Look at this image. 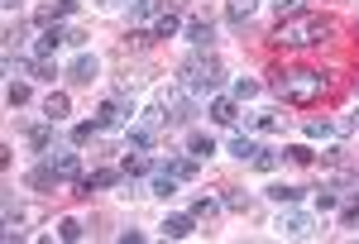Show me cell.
Returning a JSON list of instances; mask_svg holds the SVG:
<instances>
[{
  "label": "cell",
  "instance_id": "cell-30",
  "mask_svg": "<svg viewBox=\"0 0 359 244\" xmlns=\"http://www.w3.org/2000/svg\"><path fill=\"white\" fill-rule=\"evenodd\" d=\"M130 15H135V20H158V15H163V5H158V0H135V5H130Z\"/></svg>",
  "mask_w": 359,
  "mask_h": 244
},
{
  "label": "cell",
  "instance_id": "cell-23",
  "mask_svg": "<svg viewBox=\"0 0 359 244\" xmlns=\"http://www.w3.org/2000/svg\"><path fill=\"white\" fill-rule=\"evenodd\" d=\"M172 34H182V20H177L172 10H163V15L154 20V39H172Z\"/></svg>",
  "mask_w": 359,
  "mask_h": 244
},
{
  "label": "cell",
  "instance_id": "cell-1",
  "mask_svg": "<svg viewBox=\"0 0 359 244\" xmlns=\"http://www.w3.org/2000/svg\"><path fill=\"white\" fill-rule=\"evenodd\" d=\"M335 29L326 15H287V20H278V29L269 34V43L273 48H311V43H326Z\"/></svg>",
  "mask_w": 359,
  "mask_h": 244
},
{
  "label": "cell",
  "instance_id": "cell-27",
  "mask_svg": "<svg viewBox=\"0 0 359 244\" xmlns=\"http://www.w3.org/2000/svg\"><path fill=\"white\" fill-rule=\"evenodd\" d=\"M149 191H154V196H172V191H177V177L158 168V172H154V182H149Z\"/></svg>",
  "mask_w": 359,
  "mask_h": 244
},
{
  "label": "cell",
  "instance_id": "cell-16",
  "mask_svg": "<svg viewBox=\"0 0 359 244\" xmlns=\"http://www.w3.org/2000/svg\"><path fill=\"white\" fill-rule=\"evenodd\" d=\"M158 168H163V172H172L177 182H192L196 172H201V158H192V154H187V158H168V163H158Z\"/></svg>",
  "mask_w": 359,
  "mask_h": 244
},
{
  "label": "cell",
  "instance_id": "cell-29",
  "mask_svg": "<svg viewBox=\"0 0 359 244\" xmlns=\"http://www.w3.org/2000/svg\"><path fill=\"white\" fill-rule=\"evenodd\" d=\"M96 135H101V125H96V120H82V125H72V144H77V149H82V144H91Z\"/></svg>",
  "mask_w": 359,
  "mask_h": 244
},
{
  "label": "cell",
  "instance_id": "cell-7",
  "mask_svg": "<svg viewBox=\"0 0 359 244\" xmlns=\"http://www.w3.org/2000/svg\"><path fill=\"white\" fill-rule=\"evenodd\" d=\"M278 235H287V240H311V235H316V220L306 216V211H292V206H287V211L278 216Z\"/></svg>",
  "mask_w": 359,
  "mask_h": 244
},
{
  "label": "cell",
  "instance_id": "cell-36",
  "mask_svg": "<svg viewBox=\"0 0 359 244\" xmlns=\"http://www.w3.org/2000/svg\"><path fill=\"white\" fill-rule=\"evenodd\" d=\"M335 206H340V191H335V187L316 191V211H335Z\"/></svg>",
  "mask_w": 359,
  "mask_h": 244
},
{
  "label": "cell",
  "instance_id": "cell-38",
  "mask_svg": "<svg viewBox=\"0 0 359 244\" xmlns=\"http://www.w3.org/2000/svg\"><path fill=\"white\" fill-rule=\"evenodd\" d=\"M235 101H249V96H259V81H249V77H240L235 81V91H230Z\"/></svg>",
  "mask_w": 359,
  "mask_h": 244
},
{
  "label": "cell",
  "instance_id": "cell-4",
  "mask_svg": "<svg viewBox=\"0 0 359 244\" xmlns=\"http://www.w3.org/2000/svg\"><path fill=\"white\" fill-rule=\"evenodd\" d=\"M120 177H125V172H120V168H101V172H91V177H77V182H72V196H77V201H91V196H96V191L115 187V182H120Z\"/></svg>",
  "mask_w": 359,
  "mask_h": 244
},
{
  "label": "cell",
  "instance_id": "cell-19",
  "mask_svg": "<svg viewBox=\"0 0 359 244\" xmlns=\"http://www.w3.org/2000/svg\"><path fill=\"white\" fill-rule=\"evenodd\" d=\"M67 115H72V101L62 91H48L43 96V120H67Z\"/></svg>",
  "mask_w": 359,
  "mask_h": 244
},
{
  "label": "cell",
  "instance_id": "cell-40",
  "mask_svg": "<svg viewBox=\"0 0 359 244\" xmlns=\"http://www.w3.org/2000/svg\"><path fill=\"white\" fill-rule=\"evenodd\" d=\"M249 163H254L259 172H273V168H278V154H269V149H259V154H254Z\"/></svg>",
  "mask_w": 359,
  "mask_h": 244
},
{
  "label": "cell",
  "instance_id": "cell-18",
  "mask_svg": "<svg viewBox=\"0 0 359 244\" xmlns=\"http://www.w3.org/2000/svg\"><path fill=\"white\" fill-rule=\"evenodd\" d=\"M154 135H158V130H149V125H130V130H125V149L149 154V149H154Z\"/></svg>",
  "mask_w": 359,
  "mask_h": 244
},
{
  "label": "cell",
  "instance_id": "cell-10",
  "mask_svg": "<svg viewBox=\"0 0 359 244\" xmlns=\"http://www.w3.org/2000/svg\"><path fill=\"white\" fill-rule=\"evenodd\" d=\"M62 43H72V29H62V25H48L39 39H34V57H53Z\"/></svg>",
  "mask_w": 359,
  "mask_h": 244
},
{
  "label": "cell",
  "instance_id": "cell-8",
  "mask_svg": "<svg viewBox=\"0 0 359 244\" xmlns=\"http://www.w3.org/2000/svg\"><path fill=\"white\" fill-rule=\"evenodd\" d=\"M77 5H82V0H48V5H39V10H34V25H62V20H72V15H77Z\"/></svg>",
  "mask_w": 359,
  "mask_h": 244
},
{
  "label": "cell",
  "instance_id": "cell-24",
  "mask_svg": "<svg viewBox=\"0 0 359 244\" xmlns=\"http://www.w3.org/2000/svg\"><path fill=\"white\" fill-rule=\"evenodd\" d=\"M221 206H225V211H235V216H249V191L230 187V191L221 196Z\"/></svg>",
  "mask_w": 359,
  "mask_h": 244
},
{
  "label": "cell",
  "instance_id": "cell-44",
  "mask_svg": "<svg viewBox=\"0 0 359 244\" xmlns=\"http://www.w3.org/2000/svg\"><path fill=\"white\" fill-rule=\"evenodd\" d=\"M335 130H359V110H350V120H345V125H335Z\"/></svg>",
  "mask_w": 359,
  "mask_h": 244
},
{
  "label": "cell",
  "instance_id": "cell-42",
  "mask_svg": "<svg viewBox=\"0 0 359 244\" xmlns=\"http://www.w3.org/2000/svg\"><path fill=\"white\" fill-rule=\"evenodd\" d=\"M321 163H326V168H345L350 158H345V149H335V144H331V149L321 154Z\"/></svg>",
  "mask_w": 359,
  "mask_h": 244
},
{
  "label": "cell",
  "instance_id": "cell-37",
  "mask_svg": "<svg viewBox=\"0 0 359 244\" xmlns=\"http://www.w3.org/2000/svg\"><path fill=\"white\" fill-rule=\"evenodd\" d=\"M249 130H254V135H273V130H278V115H254V120H249Z\"/></svg>",
  "mask_w": 359,
  "mask_h": 244
},
{
  "label": "cell",
  "instance_id": "cell-26",
  "mask_svg": "<svg viewBox=\"0 0 359 244\" xmlns=\"http://www.w3.org/2000/svg\"><path fill=\"white\" fill-rule=\"evenodd\" d=\"M230 154H235V158H240V163H249V158H254V154H259V144H254V139H249V135H235V139H230Z\"/></svg>",
  "mask_w": 359,
  "mask_h": 244
},
{
  "label": "cell",
  "instance_id": "cell-22",
  "mask_svg": "<svg viewBox=\"0 0 359 244\" xmlns=\"http://www.w3.org/2000/svg\"><path fill=\"white\" fill-rule=\"evenodd\" d=\"M264 196H269V201H278V206H297V201H302V187H283V182H273Z\"/></svg>",
  "mask_w": 359,
  "mask_h": 244
},
{
  "label": "cell",
  "instance_id": "cell-9",
  "mask_svg": "<svg viewBox=\"0 0 359 244\" xmlns=\"http://www.w3.org/2000/svg\"><path fill=\"white\" fill-rule=\"evenodd\" d=\"M96 72H101V57L96 53H77L72 62H67V81H72V86H91Z\"/></svg>",
  "mask_w": 359,
  "mask_h": 244
},
{
  "label": "cell",
  "instance_id": "cell-12",
  "mask_svg": "<svg viewBox=\"0 0 359 244\" xmlns=\"http://www.w3.org/2000/svg\"><path fill=\"white\" fill-rule=\"evenodd\" d=\"M206 115H211L216 125H235V120H240V101H235V96H211Z\"/></svg>",
  "mask_w": 359,
  "mask_h": 244
},
{
  "label": "cell",
  "instance_id": "cell-39",
  "mask_svg": "<svg viewBox=\"0 0 359 244\" xmlns=\"http://www.w3.org/2000/svg\"><path fill=\"white\" fill-rule=\"evenodd\" d=\"M57 240H82V220H62V225H57Z\"/></svg>",
  "mask_w": 359,
  "mask_h": 244
},
{
  "label": "cell",
  "instance_id": "cell-21",
  "mask_svg": "<svg viewBox=\"0 0 359 244\" xmlns=\"http://www.w3.org/2000/svg\"><path fill=\"white\" fill-rule=\"evenodd\" d=\"M187 154H192V158H211V154H216V139L192 130V135H187Z\"/></svg>",
  "mask_w": 359,
  "mask_h": 244
},
{
  "label": "cell",
  "instance_id": "cell-3",
  "mask_svg": "<svg viewBox=\"0 0 359 244\" xmlns=\"http://www.w3.org/2000/svg\"><path fill=\"white\" fill-rule=\"evenodd\" d=\"M177 77H182V86H187L192 96H211V91L221 86L225 67H221V57H211V53H192L177 67Z\"/></svg>",
  "mask_w": 359,
  "mask_h": 244
},
{
  "label": "cell",
  "instance_id": "cell-43",
  "mask_svg": "<svg viewBox=\"0 0 359 244\" xmlns=\"http://www.w3.org/2000/svg\"><path fill=\"white\" fill-rule=\"evenodd\" d=\"M34 81H53V67H48V57H39V67H34Z\"/></svg>",
  "mask_w": 359,
  "mask_h": 244
},
{
  "label": "cell",
  "instance_id": "cell-34",
  "mask_svg": "<svg viewBox=\"0 0 359 244\" xmlns=\"http://www.w3.org/2000/svg\"><path fill=\"white\" fill-rule=\"evenodd\" d=\"M340 225H359V191L350 201H340Z\"/></svg>",
  "mask_w": 359,
  "mask_h": 244
},
{
  "label": "cell",
  "instance_id": "cell-31",
  "mask_svg": "<svg viewBox=\"0 0 359 244\" xmlns=\"http://www.w3.org/2000/svg\"><path fill=\"white\" fill-rule=\"evenodd\" d=\"M283 158H287V163H297V168H306V163H316V154H311L306 144H292V149H283Z\"/></svg>",
  "mask_w": 359,
  "mask_h": 244
},
{
  "label": "cell",
  "instance_id": "cell-17",
  "mask_svg": "<svg viewBox=\"0 0 359 244\" xmlns=\"http://www.w3.org/2000/svg\"><path fill=\"white\" fill-rule=\"evenodd\" d=\"M158 230H163L168 240H187V235L196 230V216H192V211H187V216H168L163 225H158Z\"/></svg>",
  "mask_w": 359,
  "mask_h": 244
},
{
  "label": "cell",
  "instance_id": "cell-45",
  "mask_svg": "<svg viewBox=\"0 0 359 244\" xmlns=\"http://www.w3.org/2000/svg\"><path fill=\"white\" fill-rule=\"evenodd\" d=\"M15 5H20V0H5V10H15Z\"/></svg>",
  "mask_w": 359,
  "mask_h": 244
},
{
  "label": "cell",
  "instance_id": "cell-6",
  "mask_svg": "<svg viewBox=\"0 0 359 244\" xmlns=\"http://www.w3.org/2000/svg\"><path fill=\"white\" fill-rule=\"evenodd\" d=\"M163 110H168V125H187L196 115V96L187 86H177V91H168L163 96Z\"/></svg>",
  "mask_w": 359,
  "mask_h": 244
},
{
  "label": "cell",
  "instance_id": "cell-14",
  "mask_svg": "<svg viewBox=\"0 0 359 244\" xmlns=\"http://www.w3.org/2000/svg\"><path fill=\"white\" fill-rule=\"evenodd\" d=\"M182 34H187L192 48H211L216 43V25L211 20H192V25H182Z\"/></svg>",
  "mask_w": 359,
  "mask_h": 244
},
{
  "label": "cell",
  "instance_id": "cell-33",
  "mask_svg": "<svg viewBox=\"0 0 359 244\" xmlns=\"http://www.w3.org/2000/svg\"><path fill=\"white\" fill-rule=\"evenodd\" d=\"M216 211H221V201H211V196H196V201H192V216L196 220H211Z\"/></svg>",
  "mask_w": 359,
  "mask_h": 244
},
{
  "label": "cell",
  "instance_id": "cell-28",
  "mask_svg": "<svg viewBox=\"0 0 359 244\" xmlns=\"http://www.w3.org/2000/svg\"><path fill=\"white\" fill-rule=\"evenodd\" d=\"M53 182H57V172H53V168H48V163H39V168H34V172H29V187H34V191L53 187Z\"/></svg>",
  "mask_w": 359,
  "mask_h": 244
},
{
  "label": "cell",
  "instance_id": "cell-32",
  "mask_svg": "<svg viewBox=\"0 0 359 244\" xmlns=\"http://www.w3.org/2000/svg\"><path fill=\"white\" fill-rule=\"evenodd\" d=\"M29 96H34V91H29V81H10V91H5V101H10V106H29Z\"/></svg>",
  "mask_w": 359,
  "mask_h": 244
},
{
  "label": "cell",
  "instance_id": "cell-13",
  "mask_svg": "<svg viewBox=\"0 0 359 244\" xmlns=\"http://www.w3.org/2000/svg\"><path fill=\"white\" fill-rule=\"evenodd\" d=\"M120 172H125V177H154V172H158V163L149 158V154H125V163H120Z\"/></svg>",
  "mask_w": 359,
  "mask_h": 244
},
{
  "label": "cell",
  "instance_id": "cell-20",
  "mask_svg": "<svg viewBox=\"0 0 359 244\" xmlns=\"http://www.w3.org/2000/svg\"><path fill=\"white\" fill-rule=\"evenodd\" d=\"M259 10V0H225V20L240 29V25H249V15Z\"/></svg>",
  "mask_w": 359,
  "mask_h": 244
},
{
  "label": "cell",
  "instance_id": "cell-35",
  "mask_svg": "<svg viewBox=\"0 0 359 244\" xmlns=\"http://www.w3.org/2000/svg\"><path fill=\"white\" fill-rule=\"evenodd\" d=\"M331 135H335L331 120H306V139H331Z\"/></svg>",
  "mask_w": 359,
  "mask_h": 244
},
{
  "label": "cell",
  "instance_id": "cell-41",
  "mask_svg": "<svg viewBox=\"0 0 359 244\" xmlns=\"http://www.w3.org/2000/svg\"><path fill=\"white\" fill-rule=\"evenodd\" d=\"M278 20H287V15H302V0H273Z\"/></svg>",
  "mask_w": 359,
  "mask_h": 244
},
{
  "label": "cell",
  "instance_id": "cell-11",
  "mask_svg": "<svg viewBox=\"0 0 359 244\" xmlns=\"http://www.w3.org/2000/svg\"><path fill=\"white\" fill-rule=\"evenodd\" d=\"M125 115H130V96H125V91H115L111 101H101V110H96V125H101V130H115Z\"/></svg>",
  "mask_w": 359,
  "mask_h": 244
},
{
  "label": "cell",
  "instance_id": "cell-25",
  "mask_svg": "<svg viewBox=\"0 0 359 244\" xmlns=\"http://www.w3.org/2000/svg\"><path fill=\"white\" fill-rule=\"evenodd\" d=\"M34 67H39V57H5V72H10V77H34Z\"/></svg>",
  "mask_w": 359,
  "mask_h": 244
},
{
  "label": "cell",
  "instance_id": "cell-5",
  "mask_svg": "<svg viewBox=\"0 0 359 244\" xmlns=\"http://www.w3.org/2000/svg\"><path fill=\"white\" fill-rule=\"evenodd\" d=\"M43 163L57 172V182H77V177H82V154H77V144H72V149H57V154H43Z\"/></svg>",
  "mask_w": 359,
  "mask_h": 244
},
{
  "label": "cell",
  "instance_id": "cell-46",
  "mask_svg": "<svg viewBox=\"0 0 359 244\" xmlns=\"http://www.w3.org/2000/svg\"><path fill=\"white\" fill-rule=\"evenodd\" d=\"M101 5H120V0H101Z\"/></svg>",
  "mask_w": 359,
  "mask_h": 244
},
{
  "label": "cell",
  "instance_id": "cell-2",
  "mask_svg": "<svg viewBox=\"0 0 359 244\" xmlns=\"http://www.w3.org/2000/svg\"><path fill=\"white\" fill-rule=\"evenodd\" d=\"M269 91L292 101V106H311V101H321L331 91V81L321 72H269Z\"/></svg>",
  "mask_w": 359,
  "mask_h": 244
},
{
  "label": "cell",
  "instance_id": "cell-15",
  "mask_svg": "<svg viewBox=\"0 0 359 244\" xmlns=\"http://www.w3.org/2000/svg\"><path fill=\"white\" fill-rule=\"evenodd\" d=\"M53 125H57V120H43V125H29L25 144L34 149V154H48V149H53Z\"/></svg>",
  "mask_w": 359,
  "mask_h": 244
}]
</instances>
